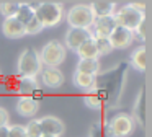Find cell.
Listing matches in <instances>:
<instances>
[{
	"label": "cell",
	"instance_id": "obj_1",
	"mask_svg": "<svg viewBox=\"0 0 152 137\" xmlns=\"http://www.w3.org/2000/svg\"><path fill=\"white\" fill-rule=\"evenodd\" d=\"M34 16L39 20L43 28H53L62 21L64 8L57 2H39V7L34 12Z\"/></svg>",
	"mask_w": 152,
	"mask_h": 137
},
{
	"label": "cell",
	"instance_id": "obj_2",
	"mask_svg": "<svg viewBox=\"0 0 152 137\" xmlns=\"http://www.w3.org/2000/svg\"><path fill=\"white\" fill-rule=\"evenodd\" d=\"M38 54H39L41 64H44L48 68H57L66 60L67 49L59 41H49L46 46H43L41 52H38Z\"/></svg>",
	"mask_w": 152,
	"mask_h": 137
},
{
	"label": "cell",
	"instance_id": "obj_3",
	"mask_svg": "<svg viewBox=\"0 0 152 137\" xmlns=\"http://www.w3.org/2000/svg\"><path fill=\"white\" fill-rule=\"evenodd\" d=\"M41 60H39V54L36 49L26 47L21 55L18 57V64H17V70L21 77H33L36 78V75L41 72Z\"/></svg>",
	"mask_w": 152,
	"mask_h": 137
},
{
	"label": "cell",
	"instance_id": "obj_4",
	"mask_svg": "<svg viewBox=\"0 0 152 137\" xmlns=\"http://www.w3.org/2000/svg\"><path fill=\"white\" fill-rule=\"evenodd\" d=\"M67 23L70 25V28H82V29H90L93 26L95 16H93L90 5H74L72 8L67 12L66 15Z\"/></svg>",
	"mask_w": 152,
	"mask_h": 137
},
{
	"label": "cell",
	"instance_id": "obj_5",
	"mask_svg": "<svg viewBox=\"0 0 152 137\" xmlns=\"http://www.w3.org/2000/svg\"><path fill=\"white\" fill-rule=\"evenodd\" d=\"M113 16H115V20H116V25L123 26V28L129 29V31H132V33H134V29L139 26V23L145 18L144 13L134 10L131 5L121 7Z\"/></svg>",
	"mask_w": 152,
	"mask_h": 137
},
{
	"label": "cell",
	"instance_id": "obj_6",
	"mask_svg": "<svg viewBox=\"0 0 152 137\" xmlns=\"http://www.w3.org/2000/svg\"><path fill=\"white\" fill-rule=\"evenodd\" d=\"M136 127V119L132 116L126 113H119L116 114L111 119V124H110V129H111V134L115 137H128L134 132Z\"/></svg>",
	"mask_w": 152,
	"mask_h": 137
},
{
	"label": "cell",
	"instance_id": "obj_7",
	"mask_svg": "<svg viewBox=\"0 0 152 137\" xmlns=\"http://www.w3.org/2000/svg\"><path fill=\"white\" fill-rule=\"evenodd\" d=\"M116 26L118 25H116V20L113 15L103 16V18H95L93 26H92L93 29H90V31H92V36L95 39H108Z\"/></svg>",
	"mask_w": 152,
	"mask_h": 137
},
{
	"label": "cell",
	"instance_id": "obj_8",
	"mask_svg": "<svg viewBox=\"0 0 152 137\" xmlns=\"http://www.w3.org/2000/svg\"><path fill=\"white\" fill-rule=\"evenodd\" d=\"M132 41H134V33L123 28V26H116L108 38L111 49H126L131 46Z\"/></svg>",
	"mask_w": 152,
	"mask_h": 137
},
{
	"label": "cell",
	"instance_id": "obj_9",
	"mask_svg": "<svg viewBox=\"0 0 152 137\" xmlns=\"http://www.w3.org/2000/svg\"><path fill=\"white\" fill-rule=\"evenodd\" d=\"M92 38V31L90 29H82V28H69L66 33V46L70 51H77L85 41Z\"/></svg>",
	"mask_w": 152,
	"mask_h": 137
},
{
	"label": "cell",
	"instance_id": "obj_10",
	"mask_svg": "<svg viewBox=\"0 0 152 137\" xmlns=\"http://www.w3.org/2000/svg\"><path fill=\"white\" fill-rule=\"evenodd\" d=\"M41 127L43 136H54V137H61L66 130L64 122L56 116H43L41 119H38Z\"/></svg>",
	"mask_w": 152,
	"mask_h": 137
},
{
	"label": "cell",
	"instance_id": "obj_11",
	"mask_svg": "<svg viewBox=\"0 0 152 137\" xmlns=\"http://www.w3.org/2000/svg\"><path fill=\"white\" fill-rule=\"evenodd\" d=\"M2 33L4 36L10 39H20L26 34L25 31V25L21 21H18L17 18H5L2 23Z\"/></svg>",
	"mask_w": 152,
	"mask_h": 137
},
{
	"label": "cell",
	"instance_id": "obj_12",
	"mask_svg": "<svg viewBox=\"0 0 152 137\" xmlns=\"http://www.w3.org/2000/svg\"><path fill=\"white\" fill-rule=\"evenodd\" d=\"M39 111V101L33 96H20L17 100V113L23 117H33Z\"/></svg>",
	"mask_w": 152,
	"mask_h": 137
},
{
	"label": "cell",
	"instance_id": "obj_13",
	"mask_svg": "<svg viewBox=\"0 0 152 137\" xmlns=\"http://www.w3.org/2000/svg\"><path fill=\"white\" fill-rule=\"evenodd\" d=\"M41 77H43V83L48 88H59L64 83V74L59 68H44L41 72Z\"/></svg>",
	"mask_w": 152,
	"mask_h": 137
},
{
	"label": "cell",
	"instance_id": "obj_14",
	"mask_svg": "<svg viewBox=\"0 0 152 137\" xmlns=\"http://www.w3.org/2000/svg\"><path fill=\"white\" fill-rule=\"evenodd\" d=\"M115 8L116 3L115 2H108V0H103V2H93L90 5L93 16L95 18H103V16H111L115 15Z\"/></svg>",
	"mask_w": 152,
	"mask_h": 137
},
{
	"label": "cell",
	"instance_id": "obj_15",
	"mask_svg": "<svg viewBox=\"0 0 152 137\" xmlns=\"http://www.w3.org/2000/svg\"><path fill=\"white\" fill-rule=\"evenodd\" d=\"M75 72L95 77V75L100 72V60L98 59H80L79 64H77Z\"/></svg>",
	"mask_w": 152,
	"mask_h": 137
},
{
	"label": "cell",
	"instance_id": "obj_16",
	"mask_svg": "<svg viewBox=\"0 0 152 137\" xmlns=\"http://www.w3.org/2000/svg\"><path fill=\"white\" fill-rule=\"evenodd\" d=\"M77 55H79L80 59H98V51H96V44H95V39H93V36L88 39V41H85L82 46H80L79 49H77Z\"/></svg>",
	"mask_w": 152,
	"mask_h": 137
},
{
	"label": "cell",
	"instance_id": "obj_17",
	"mask_svg": "<svg viewBox=\"0 0 152 137\" xmlns=\"http://www.w3.org/2000/svg\"><path fill=\"white\" fill-rule=\"evenodd\" d=\"M129 60H131V65L136 68L137 72H144L145 70V46H139L129 55Z\"/></svg>",
	"mask_w": 152,
	"mask_h": 137
},
{
	"label": "cell",
	"instance_id": "obj_18",
	"mask_svg": "<svg viewBox=\"0 0 152 137\" xmlns=\"http://www.w3.org/2000/svg\"><path fill=\"white\" fill-rule=\"evenodd\" d=\"M72 82L79 90H83V91H88V90H92V88L95 87V77L80 74V72H74Z\"/></svg>",
	"mask_w": 152,
	"mask_h": 137
},
{
	"label": "cell",
	"instance_id": "obj_19",
	"mask_svg": "<svg viewBox=\"0 0 152 137\" xmlns=\"http://www.w3.org/2000/svg\"><path fill=\"white\" fill-rule=\"evenodd\" d=\"M38 90V82L33 77H21V80L18 82V91L23 96H30L31 93Z\"/></svg>",
	"mask_w": 152,
	"mask_h": 137
},
{
	"label": "cell",
	"instance_id": "obj_20",
	"mask_svg": "<svg viewBox=\"0 0 152 137\" xmlns=\"http://www.w3.org/2000/svg\"><path fill=\"white\" fill-rule=\"evenodd\" d=\"M33 16H34V10L30 7V3H20V8H18L15 18H17L18 21H21L23 25H26Z\"/></svg>",
	"mask_w": 152,
	"mask_h": 137
},
{
	"label": "cell",
	"instance_id": "obj_21",
	"mask_svg": "<svg viewBox=\"0 0 152 137\" xmlns=\"http://www.w3.org/2000/svg\"><path fill=\"white\" fill-rule=\"evenodd\" d=\"M18 8H20V2H2L0 3V13L5 18H15Z\"/></svg>",
	"mask_w": 152,
	"mask_h": 137
},
{
	"label": "cell",
	"instance_id": "obj_22",
	"mask_svg": "<svg viewBox=\"0 0 152 137\" xmlns=\"http://www.w3.org/2000/svg\"><path fill=\"white\" fill-rule=\"evenodd\" d=\"M43 29H44L43 25L39 23V20H38L36 16H33V18L25 25V31H26V34H38V33H41Z\"/></svg>",
	"mask_w": 152,
	"mask_h": 137
},
{
	"label": "cell",
	"instance_id": "obj_23",
	"mask_svg": "<svg viewBox=\"0 0 152 137\" xmlns=\"http://www.w3.org/2000/svg\"><path fill=\"white\" fill-rule=\"evenodd\" d=\"M83 103H85L87 108H92V109H98L102 106V96L98 93H90V95H85L83 98Z\"/></svg>",
	"mask_w": 152,
	"mask_h": 137
},
{
	"label": "cell",
	"instance_id": "obj_24",
	"mask_svg": "<svg viewBox=\"0 0 152 137\" xmlns=\"http://www.w3.org/2000/svg\"><path fill=\"white\" fill-rule=\"evenodd\" d=\"M25 130H26V137H41L43 132H41V127L38 119H33L25 126Z\"/></svg>",
	"mask_w": 152,
	"mask_h": 137
},
{
	"label": "cell",
	"instance_id": "obj_25",
	"mask_svg": "<svg viewBox=\"0 0 152 137\" xmlns=\"http://www.w3.org/2000/svg\"><path fill=\"white\" fill-rule=\"evenodd\" d=\"M95 44H96L98 55H106V54H110V52L113 51L111 46H110V42H108V39H95Z\"/></svg>",
	"mask_w": 152,
	"mask_h": 137
},
{
	"label": "cell",
	"instance_id": "obj_26",
	"mask_svg": "<svg viewBox=\"0 0 152 137\" xmlns=\"http://www.w3.org/2000/svg\"><path fill=\"white\" fill-rule=\"evenodd\" d=\"M8 137H26L25 126H21V124H13V126H8Z\"/></svg>",
	"mask_w": 152,
	"mask_h": 137
},
{
	"label": "cell",
	"instance_id": "obj_27",
	"mask_svg": "<svg viewBox=\"0 0 152 137\" xmlns=\"http://www.w3.org/2000/svg\"><path fill=\"white\" fill-rule=\"evenodd\" d=\"M8 121H10V116H8V111L0 108V127L8 126Z\"/></svg>",
	"mask_w": 152,
	"mask_h": 137
},
{
	"label": "cell",
	"instance_id": "obj_28",
	"mask_svg": "<svg viewBox=\"0 0 152 137\" xmlns=\"http://www.w3.org/2000/svg\"><path fill=\"white\" fill-rule=\"evenodd\" d=\"M134 31L137 33V36H141V39L144 41V39H145V18L142 20L141 23H139V26L134 29Z\"/></svg>",
	"mask_w": 152,
	"mask_h": 137
},
{
	"label": "cell",
	"instance_id": "obj_29",
	"mask_svg": "<svg viewBox=\"0 0 152 137\" xmlns=\"http://www.w3.org/2000/svg\"><path fill=\"white\" fill-rule=\"evenodd\" d=\"M128 5H131L134 10H137V12H141V13H145V3L144 2H131V3H128Z\"/></svg>",
	"mask_w": 152,
	"mask_h": 137
},
{
	"label": "cell",
	"instance_id": "obj_30",
	"mask_svg": "<svg viewBox=\"0 0 152 137\" xmlns=\"http://www.w3.org/2000/svg\"><path fill=\"white\" fill-rule=\"evenodd\" d=\"M0 137H8V126L0 127Z\"/></svg>",
	"mask_w": 152,
	"mask_h": 137
},
{
	"label": "cell",
	"instance_id": "obj_31",
	"mask_svg": "<svg viewBox=\"0 0 152 137\" xmlns=\"http://www.w3.org/2000/svg\"><path fill=\"white\" fill-rule=\"evenodd\" d=\"M41 137H54V136H41Z\"/></svg>",
	"mask_w": 152,
	"mask_h": 137
}]
</instances>
